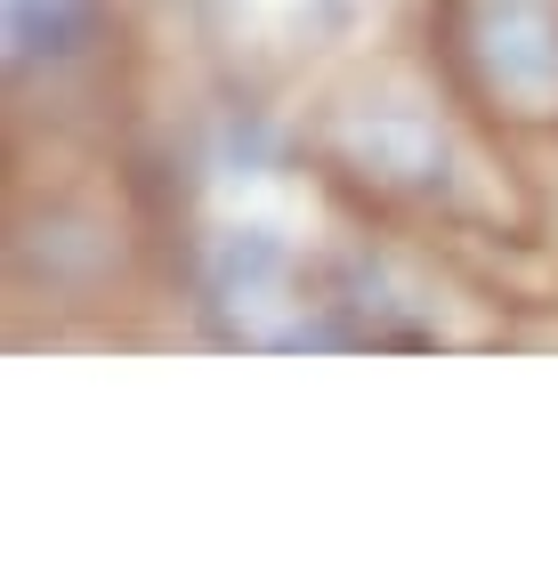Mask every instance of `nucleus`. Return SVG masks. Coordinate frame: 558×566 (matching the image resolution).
I'll return each mask as SVG.
<instances>
[{
  "label": "nucleus",
  "instance_id": "nucleus-1",
  "mask_svg": "<svg viewBox=\"0 0 558 566\" xmlns=\"http://www.w3.org/2000/svg\"><path fill=\"white\" fill-rule=\"evenodd\" d=\"M308 154L340 195L372 202V211H462V146L429 106H397V97L324 106Z\"/></svg>",
  "mask_w": 558,
  "mask_h": 566
},
{
  "label": "nucleus",
  "instance_id": "nucleus-2",
  "mask_svg": "<svg viewBox=\"0 0 558 566\" xmlns=\"http://www.w3.org/2000/svg\"><path fill=\"white\" fill-rule=\"evenodd\" d=\"M462 90L518 130H558V0H453Z\"/></svg>",
  "mask_w": 558,
  "mask_h": 566
},
{
  "label": "nucleus",
  "instance_id": "nucleus-3",
  "mask_svg": "<svg viewBox=\"0 0 558 566\" xmlns=\"http://www.w3.org/2000/svg\"><path fill=\"white\" fill-rule=\"evenodd\" d=\"M202 292H211V307H227L235 316V340L260 348V316H275V307H299V316H340L333 300H299V251L275 235V227H227V235L211 243V260H202Z\"/></svg>",
  "mask_w": 558,
  "mask_h": 566
},
{
  "label": "nucleus",
  "instance_id": "nucleus-4",
  "mask_svg": "<svg viewBox=\"0 0 558 566\" xmlns=\"http://www.w3.org/2000/svg\"><path fill=\"white\" fill-rule=\"evenodd\" d=\"M9 260H17L24 283H41V292H97V283L122 268V235H114L106 211H90V202H73V195H49L41 211L17 202Z\"/></svg>",
  "mask_w": 558,
  "mask_h": 566
},
{
  "label": "nucleus",
  "instance_id": "nucleus-5",
  "mask_svg": "<svg viewBox=\"0 0 558 566\" xmlns=\"http://www.w3.org/2000/svg\"><path fill=\"white\" fill-rule=\"evenodd\" d=\"M106 0H9L0 33H9V82H41V73H73L106 49Z\"/></svg>",
  "mask_w": 558,
  "mask_h": 566
}]
</instances>
